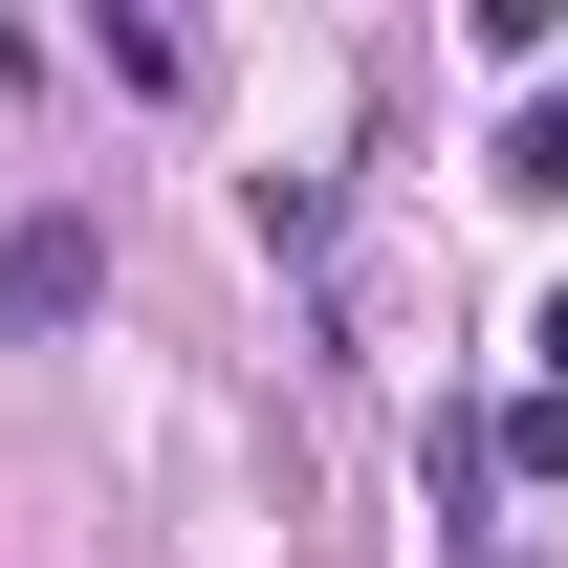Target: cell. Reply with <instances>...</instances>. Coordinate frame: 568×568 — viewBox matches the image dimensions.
I'll list each match as a JSON object with an SVG mask.
<instances>
[{
  "mask_svg": "<svg viewBox=\"0 0 568 568\" xmlns=\"http://www.w3.org/2000/svg\"><path fill=\"white\" fill-rule=\"evenodd\" d=\"M88 306V219H22V241H0V328H67Z\"/></svg>",
  "mask_w": 568,
  "mask_h": 568,
  "instance_id": "6da1fadb",
  "label": "cell"
},
{
  "mask_svg": "<svg viewBox=\"0 0 568 568\" xmlns=\"http://www.w3.org/2000/svg\"><path fill=\"white\" fill-rule=\"evenodd\" d=\"M503 175H525V197H568V88L525 110V132H503Z\"/></svg>",
  "mask_w": 568,
  "mask_h": 568,
  "instance_id": "7a4b0ae2",
  "label": "cell"
},
{
  "mask_svg": "<svg viewBox=\"0 0 568 568\" xmlns=\"http://www.w3.org/2000/svg\"><path fill=\"white\" fill-rule=\"evenodd\" d=\"M547 394H568V306H547Z\"/></svg>",
  "mask_w": 568,
  "mask_h": 568,
  "instance_id": "3957f363",
  "label": "cell"
}]
</instances>
